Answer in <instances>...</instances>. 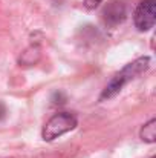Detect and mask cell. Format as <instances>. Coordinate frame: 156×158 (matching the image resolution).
Returning <instances> with one entry per match:
<instances>
[{
  "label": "cell",
  "instance_id": "cell-1",
  "mask_svg": "<svg viewBox=\"0 0 156 158\" xmlns=\"http://www.w3.org/2000/svg\"><path fill=\"white\" fill-rule=\"evenodd\" d=\"M150 68V57L144 55L139 57L136 60H133L132 63L126 64L118 74H115V77L109 81V85L106 86L100 95V102L109 100L112 97H115L116 94L121 92V89L132 80H135L136 77H139L142 72H146Z\"/></svg>",
  "mask_w": 156,
  "mask_h": 158
},
{
  "label": "cell",
  "instance_id": "cell-6",
  "mask_svg": "<svg viewBox=\"0 0 156 158\" xmlns=\"http://www.w3.org/2000/svg\"><path fill=\"white\" fill-rule=\"evenodd\" d=\"M139 138L146 143H155L156 141V120H149L139 131Z\"/></svg>",
  "mask_w": 156,
  "mask_h": 158
},
{
  "label": "cell",
  "instance_id": "cell-9",
  "mask_svg": "<svg viewBox=\"0 0 156 158\" xmlns=\"http://www.w3.org/2000/svg\"><path fill=\"white\" fill-rule=\"evenodd\" d=\"M0 158H11V157H0Z\"/></svg>",
  "mask_w": 156,
  "mask_h": 158
},
{
  "label": "cell",
  "instance_id": "cell-4",
  "mask_svg": "<svg viewBox=\"0 0 156 158\" xmlns=\"http://www.w3.org/2000/svg\"><path fill=\"white\" fill-rule=\"evenodd\" d=\"M127 17V8L122 0H109L101 9V20L107 28L121 25Z\"/></svg>",
  "mask_w": 156,
  "mask_h": 158
},
{
  "label": "cell",
  "instance_id": "cell-2",
  "mask_svg": "<svg viewBox=\"0 0 156 158\" xmlns=\"http://www.w3.org/2000/svg\"><path fill=\"white\" fill-rule=\"evenodd\" d=\"M78 124V120L70 112H58L52 115L46 121V124L42 129V138L45 141H54L55 138L74 131Z\"/></svg>",
  "mask_w": 156,
  "mask_h": 158
},
{
  "label": "cell",
  "instance_id": "cell-3",
  "mask_svg": "<svg viewBox=\"0 0 156 158\" xmlns=\"http://www.w3.org/2000/svg\"><path fill=\"white\" fill-rule=\"evenodd\" d=\"M133 22L138 31H150L156 22V0H142L135 9Z\"/></svg>",
  "mask_w": 156,
  "mask_h": 158
},
{
  "label": "cell",
  "instance_id": "cell-5",
  "mask_svg": "<svg viewBox=\"0 0 156 158\" xmlns=\"http://www.w3.org/2000/svg\"><path fill=\"white\" fill-rule=\"evenodd\" d=\"M40 58V49L38 46H29L28 49H25L20 58H18V63L22 66H31V64H35Z\"/></svg>",
  "mask_w": 156,
  "mask_h": 158
},
{
  "label": "cell",
  "instance_id": "cell-8",
  "mask_svg": "<svg viewBox=\"0 0 156 158\" xmlns=\"http://www.w3.org/2000/svg\"><path fill=\"white\" fill-rule=\"evenodd\" d=\"M5 115H6V106H5V103L0 102V120H3Z\"/></svg>",
  "mask_w": 156,
  "mask_h": 158
},
{
  "label": "cell",
  "instance_id": "cell-7",
  "mask_svg": "<svg viewBox=\"0 0 156 158\" xmlns=\"http://www.w3.org/2000/svg\"><path fill=\"white\" fill-rule=\"evenodd\" d=\"M103 0H84V6L87 9H95Z\"/></svg>",
  "mask_w": 156,
  "mask_h": 158
}]
</instances>
